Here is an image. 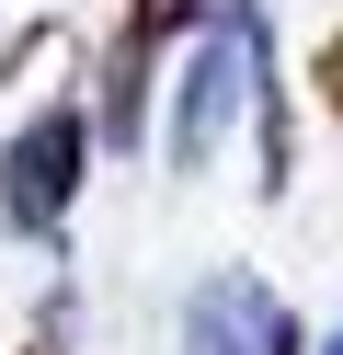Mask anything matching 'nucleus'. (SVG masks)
Returning <instances> with one entry per match:
<instances>
[{"mask_svg": "<svg viewBox=\"0 0 343 355\" xmlns=\"http://www.w3.org/2000/svg\"><path fill=\"white\" fill-rule=\"evenodd\" d=\"M80 149H91L80 115H35L12 149H0V218L46 241V230L69 218V195H80Z\"/></svg>", "mask_w": 343, "mask_h": 355, "instance_id": "f257e3e1", "label": "nucleus"}, {"mask_svg": "<svg viewBox=\"0 0 343 355\" xmlns=\"http://www.w3.org/2000/svg\"><path fill=\"white\" fill-rule=\"evenodd\" d=\"M35 355H58V344H35Z\"/></svg>", "mask_w": 343, "mask_h": 355, "instance_id": "423d86ee", "label": "nucleus"}, {"mask_svg": "<svg viewBox=\"0 0 343 355\" xmlns=\"http://www.w3.org/2000/svg\"><path fill=\"white\" fill-rule=\"evenodd\" d=\"M320 103H332V115H343V35H332V46H320Z\"/></svg>", "mask_w": 343, "mask_h": 355, "instance_id": "39448f33", "label": "nucleus"}, {"mask_svg": "<svg viewBox=\"0 0 343 355\" xmlns=\"http://www.w3.org/2000/svg\"><path fill=\"white\" fill-rule=\"evenodd\" d=\"M332 355H343V344H332Z\"/></svg>", "mask_w": 343, "mask_h": 355, "instance_id": "0eeeda50", "label": "nucleus"}, {"mask_svg": "<svg viewBox=\"0 0 343 355\" xmlns=\"http://www.w3.org/2000/svg\"><path fill=\"white\" fill-rule=\"evenodd\" d=\"M252 24H263V12L240 0V12L195 46V80H183V161H206V149L229 138V103H240V80H252Z\"/></svg>", "mask_w": 343, "mask_h": 355, "instance_id": "7ed1b4c3", "label": "nucleus"}, {"mask_svg": "<svg viewBox=\"0 0 343 355\" xmlns=\"http://www.w3.org/2000/svg\"><path fill=\"white\" fill-rule=\"evenodd\" d=\"M195 355H297V309H274L252 275H218L195 298Z\"/></svg>", "mask_w": 343, "mask_h": 355, "instance_id": "20e7f679", "label": "nucleus"}, {"mask_svg": "<svg viewBox=\"0 0 343 355\" xmlns=\"http://www.w3.org/2000/svg\"><path fill=\"white\" fill-rule=\"evenodd\" d=\"M206 24V0H126V24H114V46H103V126H114V149L137 138V115H149V69H160V46L172 35H195Z\"/></svg>", "mask_w": 343, "mask_h": 355, "instance_id": "f03ea898", "label": "nucleus"}]
</instances>
